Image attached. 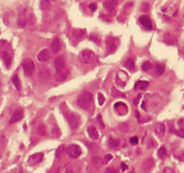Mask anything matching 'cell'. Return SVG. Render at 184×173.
Wrapping results in <instances>:
<instances>
[{"instance_id":"6da1fadb","label":"cell","mask_w":184,"mask_h":173,"mask_svg":"<svg viewBox=\"0 0 184 173\" xmlns=\"http://www.w3.org/2000/svg\"><path fill=\"white\" fill-rule=\"evenodd\" d=\"M77 106L82 110H88L92 103V94L89 92H84L78 96L77 101Z\"/></svg>"},{"instance_id":"7a4b0ae2","label":"cell","mask_w":184,"mask_h":173,"mask_svg":"<svg viewBox=\"0 0 184 173\" xmlns=\"http://www.w3.org/2000/svg\"><path fill=\"white\" fill-rule=\"evenodd\" d=\"M65 118L68 123V125L70 126V128L72 130H76L77 129L80 124H81V118L80 116L75 113V112H71V111H67L65 113Z\"/></svg>"},{"instance_id":"3957f363","label":"cell","mask_w":184,"mask_h":173,"mask_svg":"<svg viewBox=\"0 0 184 173\" xmlns=\"http://www.w3.org/2000/svg\"><path fill=\"white\" fill-rule=\"evenodd\" d=\"M86 36V31L85 29H74L70 34V41L73 43H78L82 41Z\"/></svg>"},{"instance_id":"277c9868","label":"cell","mask_w":184,"mask_h":173,"mask_svg":"<svg viewBox=\"0 0 184 173\" xmlns=\"http://www.w3.org/2000/svg\"><path fill=\"white\" fill-rule=\"evenodd\" d=\"M94 59V53L91 49H84L79 54V60L84 64H90Z\"/></svg>"},{"instance_id":"5b68a950","label":"cell","mask_w":184,"mask_h":173,"mask_svg":"<svg viewBox=\"0 0 184 173\" xmlns=\"http://www.w3.org/2000/svg\"><path fill=\"white\" fill-rule=\"evenodd\" d=\"M67 155L71 159H77L78 158L80 155H81V153H82V150L80 148L79 145H77V144H72V145H69L67 150H66Z\"/></svg>"},{"instance_id":"8992f818","label":"cell","mask_w":184,"mask_h":173,"mask_svg":"<svg viewBox=\"0 0 184 173\" xmlns=\"http://www.w3.org/2000/svg\"><path fill=\"white\" fill-rule=\"evenodd\" d=\"M23 68L24 75L26 76H31L32 73L34 72V69H35L34 62L31 59H25L23 62Z\"/></svg>"},{"instance_id":"52a82bcc","label":"cell","mask_w":184,"mask_h":173,"mask_svg":"<svg viewBox=\"0 0 184 173\" xmlns=\"http://www.w3.org/2000/svg\"><path fill=\"white\" fill-rule=\"evenodd\" d=\"M67 75H68V71L66 68L59 69V70H56L55 74L53 75V79L57 83H62L67 79Z\"/></svg>"},{"instance_id":"ba28073f","label":"cell","mask_w":184,"mask_h":173,"mask_svg":"<svg viewBox=\"0 0 184 173\" xmlns=\"http://www.w3.org/2000/svg\"><path fill=\"white\" fill-rule=\"evenodd\" d=\"M50 76H51L50 71H49V69H47V68L41 69L40 72L38 73V79L41 83H48L50 80Z\"/></svg>"},{"instance_id":"9c48e42d","label":"cell","mask_w":184,"mask_h":173,"mask_svg":"<svg viewBox=\"0 0 184 173\" xmlns=\"http://www.w3.org/2000/svg\"><path fill=\"white\" fill-rule=\"evenodd\" d=\"M153 165H154V160L152 157H148L145 159L144 161L142 162L141 169H142L143 171L147 172V171H150L153 169Z\"/></svg>"},{"instance_id":"30bf717a","label":"cell","mask_w":184,"mask_h":173,"mask_svg":"<svg viewBox=\"0 0 184 173\" xmlns=\"http://www.w3.org/2000/svg\"><path fill=\"white\" fill-rule=\"evenodd\" d=\"M51 58V52L47 49V48H44L42 50H41L37 56V58L40 62L41 63H44V62H47L49 58Z\"/></svg>"},{"instance_id":"8fae6325","label":"cell","mask_w":184,"mask_h":173,"mask_svg":"<svg viewBox=\"0 0 184 173\" xmlns=\"http://www.w3.org/2000/svg\"><path fill=\"white\" fill-rule=\"evenodd\" d=\"M43 157H44V155H43V154H41V153L34 154H32V155H31V156L29 157V160H28V164H29V165H35V164H38V163H40V162L42 161Z\"/></svg>"},{"instance_id":"7c38bea8","label":"cell","mask_w":184,"mask_h":173,"mask_svg":"<svg viewBox=\"0 0 184 173\" xmlns=\"http://www.w3.org/2000/svg\"><path fill=\"white\" fill-rule=\"evenodd\" d=\"M139 22L146 29V30H152L153 29V25L151 23V20L148 16H142L139 17Z\"/></svg>"},{"instance_id":"4fadbf2b","label":"cell","mask_w":184,"mask_h":173,"mask_svg":"<svg viewBox=\"0 0 184 173\" xmlns=\"http://www.w3.org/2000/svg\"><path fill=\"white\" fill-rule=\"evenodd\" d=\"M117 5H118V0H105L104 3H103L104 8L110 13L114 11V9L116 8Z\"/></svg>"},{"instance_id":"5bb4252c","label":"cell","mask_w":184,"mask_h":173,"mask_svg":"<svg viewBox=\"0 0 184 173\" xmlns=\"http://www.w3.org/2000/svg\"><path fill=\"white\" fill-rule=\"evenodd\" d=\"M153 130H154V133H155L158 136L162 137V136H164V134H165V126H164L163 123H156V124L154 125Z\"/></svg>"},{"instance_id":"9a60e30c","label":"cell","mask_w":184,"mask_h":173,"mask_svg":"<svg viewBox=\"0 0 184 173\" xmlns=\"http://www.w3.org/2000/svg\"><path fill=\"white\" fill-rule=\"evenodd\" d=\"M60 40L58 38H56L50 43L51 54H57L60 51Z\"/></svg>"},{"instance_id":"2e32d148","label":"cell","mask_w":184,"mask_h":173,"mask_svg":"<svg viewBox=\"0 0 184 173\" xmlns=\"http://www.w3.org/2000/svg\"><path fill=\"white\" fill-rule=\"evenodd\" d=\"M106 48L108 52L111 53L116 49V43H115V39L113 37H109L106 40Z\"/></svg>"},{"instance_id":"e0dca14e","label":"cell","mask_w":184,"mask_h":173,"mask_svg":"<svg viewBox=\"0 0 184 173\" xmlns=\"http://www.w3.org/2000/svg\"><path fill=\"white\" fill-rule=\"evenodd\" d=\"M23 111L22 110H16L14 112V114H13V116H12V118H10V123L11 124H14V123H16V122H18L19 120H21L22 118H23Z\"/></svg>"},{"instance_id":"ac0fdd59","label":"cell","mask_w":184,"mask_h":173,"mask_svg":"<svg viewBox=\"0 0 184 173\" xmlns=\"http://www.w3.org/2000/svg\"><path fill=\"white\" fill-rule=\"evenodd\" d=\"M87 133H88V136H90V138L92 140H98L99 138V133L97 131V129L94 127V126H89L87 128Z\"/></svg>"},{"instance_id":"d6986e66","label":"cell","mask_w":184,"mask_h":173,"mask_svg":"<svg viewBox=\"0 0 184 173\" xmlns=\"http://www.w3.org/2000/svg\"><path fill=\"white\" fill-rule=\"evenodd\" d=\"M65 60L62 57H57L54 60V66L56 68V70H59V69H62V68H65Z\"/></svg>"},{"instance_id":"ffe728a7","label":"cell","mask_w":184,"mask_h":173,"mask_svg":"<svg viewBox=\"0 0 184 173\" xmlns=\"http://www.w3.org/2000/svg\"><path fill=\"white\" fill-rule=\"evenodd\" d=\"M2 59H3V62L5 64V65L7 68L10 67V65H11V64H12V58H11L10 55H9L6 51H4V52H3Z\"/></svg>"},{"instance_id":"44dd1931","label":"cell","mask_w":184,"mask_h":173,"mask_svg":"<svg viewBox=\"0 0 184 173\" xmlns=\"http://www.w3.org/2000/svg\"><path fill=\"white\" fill-rule=\"evenodd\" d=\"M149 85V83L148 82H146V81H138L135 84V88H138L140 90H146L147 88V86Z\"/></svg>"},{"instance_id":"7402d4cb","label":"cell","mask_w":184,"mask_h":173,"mask_svg":"<svg viewBox=\"0 0 184 173\" xmlns=\"http://www.w3.org/2000/svg\"><path fill=\"white\" fill-rule=\"evenodd\" d=\"M50 7V0H41L40 3V8L42 11L49 10Z\"/></svg>"},{"instance_id":"603a6c76","label":"cell","mask_w":184,"mask_h":173,"mask_svg":"<svg viewBox=\"0 0 184 173\" xmlns=\"http://www.w3.org/2000/svg\"><path fill=\"white\" fill-rule=\"evenodd\" d=\"M165 66L164 64H157L155 65V74L156 76H162L164 73Z\"/></svg>"},{"instance_id":"cb8c5ba5","label":"cell","mask_w":184,"mask_h":173,"mask_svg":"<svg viewBox=\"0 0 184 173\" xmlns=\"http://www.w3.org/2000/svg\"><path fill=\"white\" fill-rule=\"evenodd\" d=\"M164 41L167 43V44H174V42H175V40H174V37H173V35L172 34H171V33H167V34H165L164 35Z\"/></svg>"},{"instance_id":"d4e9b609","label":"cell","mask_w":184,"mask_h":173,"mask_svg":"<svg viewBox=\"0 0 184 173\" xmlns=\"http://www.w3.org/2000/svg\"><path fill=\"white\" fill-rule=\"evenodd\" d=\"M12 82H13V84L15 85V87L16 88L17 91H20L21 90V84H20V79L18 77L17 75H15L12 78Z\"/></svg>"},{"instance_id":"484cf974","label":"cell","mask_w":184,"mask_h":173,"mask_svg":"<svg viewBox=\"0 0 184 173\" xmlns=\"http://www.w3.org/2000/svg\"><path fill=\"white\" fill-rule=\"evenodd\" d=\"M124 66L126 68H128L130 71H133L135 69V63L132 59H128L125 63H124Z\"/></svg>"},{"instance_id":"4316f807","label":"cell","mask_w":184,"mask_h":173,"mask_svg":"<svg viewBox=\"0 0 184 173\" xmlns=\"http://www.w3.org/2000/svg\"><path fill=\"white\" fill-rule=\"evenodd\" d=\"M152 67H153V64L151 63L150 61H145L141 65V69L143 71H145V72L149 71L150 69H152Z\"/></svg>"},{"instance_id":"83f0119b","label":"cell","mask_w":184,"mask_h":173,"mask_svg":"<svg viewBox=\"0 0 184 173\" xmlns=\"http://www.w3.org/2000/svg\"><path fill=\"white\" fill-rule=\"evenodd\" d=\"M111 94L113 97H119V98H126V95L122 94V93H121L120 91H118L116 88H114V87H112L111 88Z\"/></svg>"},{"instance_id":"f1b7e54d","label":"cell","mask_w":184,"mask_h":173,"mask_svg":"<svg viewBox=\"0 0 184 173\" xmlns=\"http://www.w3.org/2000/svg\"><path fill=\"white\" fill-rule=\"evenodd\" d=\"M64 152H65V147H64L63 145H60V146L57 149V151H56V153H55V156H56V158H58V159L61 158L62 156H63V154H64Z\"/></svg>"},{"instance_id":"f546056e","label":"cell","mask_w":184,"mask_h":173,"mask_svg":"<svg viewBox=\"0 0 184 173\" xmlns=\"http://www.w3.org/2000/svg\"><path fill=\"white\" fill-rule=\"evenodd\" d=\"M157 155H158V157L160 158V159H164V158L166 157V155H167L166 149L164 147H161L158 150V152H157Z\"/></svg>"},{"instance_id":"4dcf8cb0","label":"cell","mask_w":184,"mask_h":173,"mask_svg":"<svg viewBox=\"0 0 184 173\" xmlns=\"http://www.w3.org/2000/svg\"><path fill=\"white\" fill-rule=\"evenodd\" d=\"M27 24V19L24 17V16H22L19 18V21H18V26L21 27V28H24Z\"/></svg>"},{"instance_id":"1f68e13d","label":"cell","mask_w":184,"mask_h":173,"mask_svg":"<svg viewBox=\"0 0 184 173\" xmlns=\"http://www.w3.org/2000/svg\"><path fill=\"white\" fill-rule=\"evenodd\" d=\"M118 129H119V131H121L122 133H127L128 131V126L127 123H121L118 126Z\"/></svg>"},{"instance_id":"d6a6232c","label":"cell","mask_w":184,"mask_h":173,"mask_svg":"<svg viewBox=\"0 0 184 173\" xmlns=\"http://www.w3.org/2000/svg\"><path fill=\"white\" fill-rule=\"evenodd\" d=\"M109 145L111 148H117L120 145V142H119V140H116V139H110L109 140Z\"/></svg>"},{"instance_id":"836d02e7","label":"cell","mask_w":184,"mask_h":173,"mask_svg":"<svg viewBox=\"0 0 184 173\" xmlns=\"http://www.w3.org/2000/svg\"><path fill=\"white\" fill-rule=\"evenodd\" d=\"M97 99H98V103H99V105H103L104 104V102H105V97H104V95L102 93H99L98 95H97Z\"/></svg>"},{"instance_id":"e575fe53","label":"cell","mask_w":184,"mask_h":173,"mask_svg":"<svg viewBox=\"0 0 184 173\" xmlns=\"http://www.w3.org/2000/svg\"><path fill=\"white\" fill-rule=\"evenodd\" d=\"M52 134H53L55 136L59 137V136L60 135V130L59 126H56V125H53V126H52Z\"/></svg>"},{"instance_id":"d590c367","label":"cell","mask_w":184,"mask_h":173,"mask_svg":"<svg viewBox=\"0 0 184 173\" xmlns=\"http://www.w3.org/2000/svg\"><path fill=\"white\" fill-rule=\"evenodd\" d=\"M176 136L181 137V138H184V128H181L179 130H177L176 132Z\"/></svg>"},{"instance_id":"8d00e7d4","label":"cell","mask_w":184,"mask_h":173,"mask_svg":"<svg viewBox=\"0 0 184 173\" xmlns=\"http://www.w3.org/2000/svg\"><path fill=\"white\" fill-rule=\"evenodd\" d=\"M149 10V5L147 3H144L141 5V11L143 12H147Z\"/></svg>"},{"instance_id":"74e56055","label":"cell","mask_w":184,"mask_h":173,"mask_svg":"<svg viewBox=\"0 0 184 173\" xmlns=\"http://www.w3.org/2000/svg\"><path fill=\"white\" fill-rule=\"evenodd\" d=\"M129 143H130V144H132V145H136V144H138V138L137 136L131 137V138L129 139Z\"/></svg>"},{"instance_id":"f35d334b","label":"cell","mask_w":184,"mask_h":173,"mask_svg":"<svg viewBox=\"0 0 184 173\" xmlns=\"http://www.w3.org/2000/svg\"><path fill=\"white\" fill-rule=\"evenodd\" d=\"M38 131H39V134H40L41 136H43V135L45 134V132H46V129H45L44 126H41L39 127Z\"/></svg>"},{"instance_id":"ab89813d","label":"cell","mask_w":184,"mask_h":173,"mask_svg":"<svg viewBox=\"0 0 184 173\" xmlns=\"http://www.w3.org/2000/svg\"><path fill=\"white\" fill-rule=\"evenodd\" d=\"M177 124H178V126H180V128H184V118L179 119L178 122H177Z\"/></svg>"},{"instance_id":"60d3db41","label":"cell","mask_w":184,"mask_h":173,"mask_svg":"<svg viewBox=\"0 0 184 173\" xmlns=\"http://www.w3.org/2000/svg\"><path fill=\"white\" fill-rule=\"evenodd\" d=\"M112 159V156L110 155V154H107V155H105V157H104V160H103V163H108L110 160Z\"/></svg>"},{"instance_id":"b9f144b4","label":"cell","mask_w":184,"mask_h":173,"mask_svg":"<svg viewBox=\"0 0 184 173\" xmlns=\"http://www.w3.org/2000/svg\"><path fill=\"white\" fill-rule=\"evenodd\" d=\"M140 98H141V94H138V96H137V98L134 100V101H133V103H134V105L135 106H137L138 105V103L139 102V100H140Z\"/></svg>"},{"instance_id":"7bdbcfd3","label":"cell","mask_w":184,"mask_h":173,"mask_svg":"<svg viewBox=\"0 0 184 173\" xmlns=\"http://www.w3.org/2000/svg\"><path fill=\"white\" fill-rule=\"evenodd\" d=\"M121 171H125L126 170H128V165H126L124 162L121 163Z\"/></svg>"},{"instance_id":"ee69618b","label":"cell","mask_w":184,"mask_h":173,"mask_svg":"<svg viewBox=\"0 0 184 173\" xmlns=\"http://www.w3.org/2000/svg\"><path fill=\"white\" fill-rule=\"evenodd\" d=\"M97 119H98V121L100 122V124L102 125V126H103V127H104V125H103V120H102V117H101L100 115H99V116L97 117Z\"/></svg>"},{"instance_id":"f6af8a7d","label":"cell","mask_w":184,"mask_h":173,"mask_svg":"<svg viewBox=\"0 0 184 173\" xmlns=\"http://www.w3.org/2000/svg\"><path fill=\"white\" fill-rule=\"evenodd\" d=\"M89 7H90V9H91L92 11H95V10H96V5H95L94 4L90 5H89Z\"/></svg>"},{"instance_id":"bcb514c9","label":"cell","mask_w":184,"mask_h":173,"mask_svg":"<svg viewBox=\"0 0 184 173\" xmlns=\"http://www.w3.org/2000/svg\"><path fill=\"white\" fill-rule=\"evenodd\" d=\"M136 117L138 118V119L139 120V113H138V111H136Z\"/></svg>"},{"instance_id":"7dc6e473","label":"cell","mask_w":184,"mask_h":173,"mask_svg":"<svg viewBox=\"0 0 184 173\" xmlns=\"http://www.w3.org/2000/svg\"><path fill=\"white\" fill-rule=\"evenodd\" d=\"M183 109H184V105H183Z\"/></svg>"}]
</instances>
